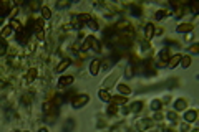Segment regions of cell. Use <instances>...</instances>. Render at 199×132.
Instances as JSON below:
<instances>
[{
  "label": "cell",
  "mask_w": 199,
  "mask_h": 132,
  "mask_svg": "<svg viewBox=\"0 0 199 132\" xmlns=\"http://www.w3.org/2000/svg\"><path fill=\"white\" fill-rule=\"evenodd\" d=\"M100 98L103 99V101H110V94L106 91H100Z\"/></svg>",
  "instance_id": "obj_15"
},
{
  "label": "cell",
  "mask_w": 199,
  "mask_h": 132,
  "mask_svg": "<svg viewBox=\"0 0 199 132\" xmlns=\"http://www.w3.org/2000/svg\"><path fill=\"white\" fill-rule=\"evenodd\" d=\"M13 132H15V131H13Z\"/></svg>",
  "instance_id": "obj_26"
},
{
  "label": "cell",
  "mask_w": 199,
  "mask_h": 132,
  "mask_svg": "<svg viewBox=\"0 0 199 132\" xmlns=\"http://www.w3.org/2000/svg\"><path fill=\"white\" fill-rule=\"evenodd\" d=\"M85 102H88V96H86V94H83V96H81V99H76V101H75V107H80V106L85 104Z\"/></svg>",
  "instance_id": "obj_10"
},
{
  "label": "cell",
  "mask_w": 199,
  "mask_h": 132,
  "mask_svg": "<svg viewBox=\"0 0 199 132\" xmlns=\"http://www.w3.org/2000/svg\"><path fill=\"white\" fill-rule=\"evenodd\" d=\"M3 51H5V41L2 40L0 41V55H3Z\"/></svg>",
  "instance_id": "obj_20"
},
{
  "label": "cell",
  "mask_w": 199,
  "mask_h": 132,
  "mask_svg": "<svg viewBox=\"0 0 199 132\" xmlns=\"http://www.w3.org/2000/svg\"><path fill=\"white\" fill-rule=\"evenodd\" d=\"M181 61V55H174L171 59H169V68H176Z\"/></svg>",
  "instance_id": "obj_5"
},
{
  "label": "cell",
  "mask_w": 199,
  "mask_h": 132,
  "mask_svg": "<svg viewBox=\"0 0 199 132\" xmlns=\"http://www.w3.org/2000/svg\"><path fill=\"white\" fill-rule=\"evenodd\" d=\"M168 117L171 121H176V112H168Z\"/></svg>",
  "instance_id": "obj_21"
},
{
  "label": "cell",
  "mask_w": 199,
  "mask_h": 132,
  "mask_svg": "<svg viewBox=\"0 0 199 132\" xmlns=\"http://www.w3.org/2000/svg\"><path fill=\"white\" fill-rule=\"evenodd\" d=\"M98 66H100V61H96V59L91 61V65H90V73H91V74H96V73H98Z\"/></svg>",
  "instance_id": "obj_8"
},
{
  "label": "cell",
  "mask_w": 199,
  "mask_h": 132,
  "mask_svg": "<svg viewBox=\"0 0 199 132\" xmlns=\"http://www.w3.org/2000/svg\"><path fill=\"white\" fill-rule=\"evenodd\" d=\"M181 66L183 68H189V65H191V56H181Z\"/></svg>",
  "instance_id": "obj_7"
},
{
  "label": "cell",
  "mask_w": 199,
  "mask_h": 132,
  "mask_svg": "<svg viewBox=\"0 0 199 132\" xmlns=\"http://www.w3.org/2000/svg\"><path fill=\"white\" fill-rule=\"evenodd\" d=\"M88 26H90L91 30H96V28H98V25H96V22H93V20H90V22H88Z\"/></svg>",
  "instance_id": "obj_18"
},
{
  "label": "cell",
  "mask_w": 199,
  "mask_h": 132,
  "mask_svg": "<svg viewBox=\"0 0 199 132\" xmlns=\"http://www.w3.org/2000/svg\"><path fill=\"white\" fill-rule=\"evenodd\" d=\"M151 36H153V25L148 23L146 25V40H151Z\"/></svg>",
  "instance_id": "obj_13"
},
{
  "label": "cell",
  "mask_w": 199,
  "mask_h": 132,
  "mask_svg": "<svg viewBox=\"0 0 199 132\" xmlns=\"http://www.w3.org/2000/svg\"><path fill=\"white\" fill-rule=\"evenodd\" d=\"M116 76H118V71H114L111 74V76H110V78H108V81H105V86L106 88H110V86H113V83H114V79H116Z\"/></svg>",
  "instance_id": "obj_9"
},
{
  "label": "cell",
  "mask_w": 199,
  "mask_h": 132,
  "mask_svg": "<svg viewBox=\"0 0 199 132\" xmlns=\"http://www.w3.org/2000/svg\"><path fill=\"white\" fill-rule=\"evenodd\" d=\"M118 91H121V94H125V96H128V94L131 92V89H129L128 86H125V84H118Z\"/></svg>",
  "instance_id": "obj_11"
},
{
  "label": "cell",
  "mask_w": 199,
  "mask_h": 132,
  "mask_svg": "<svg viewBox=\"0 0 199 132\" xmlns=\"http://www.w3.org/2000/svg\"><path fill=\"white\" fill-rule=\"evenodd\" d=\"M42 15H43V18H50V17H52L50 8H48V7H43V8H42Z\"/></svg>",
  "instance_id": "obj_14"
},
{
  "label": "cell",
  "mask_w": 199,
  "mask_h": 132,
  "mask_svg": "<svg viewBox=\"0 0 199 132\" xmlns=\"http://www.w3.org/2000/svg\"><path fill=\"white\" fill-rule=\"evenodd\" d=\"M35 76H37V71H35V69H32V71L28 73V81H33V79H35Z\"/></svg>",
  "instance_id": "obj_17"
},
{
  "label": "cell",
  "mask_w": 199,
  "mask_h": 132,
  "mask_svg": "<svg viewBox=\"0 0 199 132\" xmlns=\"http://www.w3.org/2000/svg\"><path fill=\"white\" fill-rule=\"evenodd\" d=\"M141 102H134V104H133V111H139V109H141Z\"/></svg>",
  "instance_id": "obj_19"
},
{
  "label": "cell",
  "mask_w": 199,
  "mask_h": 132,
  "mask_svg": "<svg viewBox=\"0 0 199 132\" xmlns=\"http://www.w3.org/2000/svg\"><path fill=\"white\" fill-rule=\"evenodd\" d=\"M70 66V59H63L61 63L58 65V68H57V73H61V71H65L66 68Z\"/></svg>",
  "instance_id": "obj_6"
},
{
  "label": "cell",
  "mask_w": 199,
  "mask_h": 132,
  "mask_svg": "<svg viewBox=\"0 0 199 132\" xmlns=\"http://www.w3.org/2000/svg\"><path fill=\"white\" fill-rule=\"evenodd\" d=\"M154 17H156V18H163V17H164V12H163V10H161V12H156V15H154Z\"/></svg>",
  "instance_id": "obj_22"
},
{
  "label": "cell",
  "mask_w": 199,
  "mask_h": 132,
  "mask_svg": "<svg viewBox=\"0 0 199 132\" xmlns=\"http://www.w3.org/2000/svg\"><path fill=\"white\" fill-rule=\"evenodd\" d=\"M194 132H198V131H194Z\"/></svg>",
  "instance_id": "obj_25"
},
{
  "label": "cell",
  "mask_w": 199,
  "mask_h": 132,
  "mask_svg": "<svg viewBox=\"0 0 199 132\" xmlns=\"http://www.w3.org/2000/svg\"><path fill=\"white\" fill-rule=\"evenodd\" d=\"M37 38L38 40H43V32L40 30V32H37Z\"/></svg>",
  "instance_id": "obj_23"
},
{
  "label": "cell",
  "mask_w": 199,
  "mask_h": 132,
  "mask_svg": "<svg viewBox=\"0 0 199 132\" xmlns=\"http://www.w3.org/2000/svg\"><path fill=\"white\" fill-rule=\"evenodd\" d=\"M196 117H198V112H196V111H187L184 114V121H186V122H194Z\"/></svg>",
  "instance_id": "obj_2"
},
{
  "label": "cell",
  "mask_w": 199,
  "mask_h": 132,
  "mask_svg": "<svg viewBox=\"0 0 199 132\" xmlns=\"http://www.w3.org/2000/svg\"><path fill=\"white\" fill-rule=\"evenodd\" d=\"M12 25H8V26H5V28H3V30H2V38H7V36H8V35H10V33H12Z\"/></svg>",
  "instance_id": "obj_12"
},
{
  "label": "cell",
  "mask_w": 199,
  "mask_h": 132,
  "mask_svg": "<svg viewBox=\"0 0 199 132\" xmlns=\"http://www.w3.org/2000/svg\"><path fill=\"white\" fill-rule=\"evenodd\" d=\"M186 106H187V102H186L184 99H178V101L174 102V109H176V111H183V109H186Z\"/></svg>",
  "instance_id": "obj_3"
},
{
  "label": "cell",
  "mask_w": 199,
  "mask_h": 132,
  "mask_svg": "<svg viewBox=\"0 0 199 132\" xmlns=\"http://www.w3.org/2000/svg\"><path fill=\"white\" fill-rule=\"evenodd\" d=\"M191 30H192V25H191V23H181V25L178 26V32H179V33L191 32Z\"/></svg>",
  "instance_id": "obj_4"
},
{
  "label": "cell",
  "mask_w": 199,
  "mask_h": 132,
  "mask_svg": "<svg viewBox=\"0 0 199 132\" xmlns=\"http://www.w3.org/2000/svg\"><path fill=\"white\" fill-rule=\"evenodd\" d=\"M40 132H48V131H46V129H40Z\"/></svg>",
  "instance_id": "obj_24"
},
{
  "label": "cell",
  "mask_w": 199,
  "mask_h": 132,
  "mask_svg": "<svg viewBox=\"0 0 199 132\" xmlns=\"http://www.w3.org/2000/svg\"><path fill=\"white\" fill-rule=\"evenodd\" d=\"M151 107L153 109H158V107H161V101H158V99H154L151 102Z\"/></svg>",
  "instance_id": "obj_16"
},
{
  "label": "cell",
  "mask_w": 199,
  "mask_h": 132,
  "mask_svg": "<svg viewBox=\"0 0 199 132\" xmlns=\"http://www.w3.org/2000/svg\"><path fill=\"white\" fill-rule=\"evenodd\" d=\"M72 83H73V76H63V78H60L58 86L60 88H65V86L72 84Z\"/></svg>",
  "instance_id": "obj_1"
}]
</instances>
